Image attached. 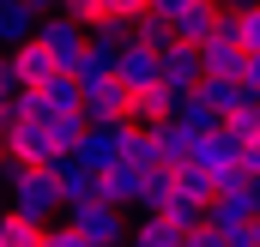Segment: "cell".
<instances>
[{
    "instance_id": "6",
    "label": "cell",
    "mask_w": 260,
    "mask_h": 247,
    "mask_svg": "<svg viewBox=\"0 0 260 247\" xmlns=\"http://www.w3.org/2000/svg\"><path fill=\"white\" fill-rule=\"evenodd\" d=\"M67 157H73V163H85V169H97V175H103V169H115V163H121V121H91Z\"/></svg>"
},
{
    "instance_id": "5",
    "label": "cell",
    "mask_w": 260,
    "mask_h": 247,
    "mask_svg": "<svg viewBox=\"0 0 260 247\" xmlns=\"http://www.w3.org/2000/svg\"><path fill=\"white\" fill-rule=\"evenodd\" d=\"M6 78H12V91H43L49 78H61V61L30 36V43H18V49H6Z\"/></svg>"
},
{
    "instance_id": "1",
    "label": "cell",
    "mask_w": 260,
    "mask_h": 247,
    "mask_svg": "<svg viewBox=\"0 0 260 247\" xmlns=\"http://www.w3.org/2000/svg\"><path fill=\"white\" fill-rule=\"evenodd\" d=\"M0 175L12 187V205H6V211H24V217H37V223H55V211H67L55 169H18V163H6Z\"/></svg>"
},
{
    "instance_id": "40",
    "label": "cell",
    "mask_w": 260,
    "mask_h": 247,
    "mask_svg": "<svg viewBox=\"0 0 260 247\" xmlns=\"http://www.w3.org/2000/svg\"><path fill=\"white\" fill-rule=\"evenodd\" d=\"M0 66H6V49H0Z\"/></svg>"
},
{
    "instance_id": "21",
    "label": "cell",
    "mask_w": 260,
    "mask_h": 247,
    "mask_svg": "<svg viewBox=\"0 0 260 247\" xmlns=\"http://www.w3.org/2000/svg\"><path fill=\"white\" fill-rule=\"evenodd\" d=\"M170 121H182L188 133H194V139H206V133H218V127H224V115H218V109H206V103H200V91H182Z\"/></svg>"
},
{
    "instance_id": "20",
    "label": "cell",
    "mask_w": 260,
    "mask_h": 247,
    "mask_svg": "<svg viewBox=\"0 0 260 247\" xmlns=\"http://www.w3.org/2000/svg\"><path fill=\"white\" fill-rule=\"evenodd\" d=\"M236 151H242V139H236L230 127H218V133H206V139L194 145V163H206V169L224 175V169H236Z\"/></svg>"
},
{
    "instance_id": "4",
    "label": "cell",
    "mask_w": 260,
    "mask_h": 247,
    "mask_svg": "<svg viewBox=\"0 0 260 247\" xmlns=\"http://www.w3.org/2000/svg\"><path fill=\"white\" fill-rule=\"evenodd\" d=\"M260 223V181H236L212 199V229L218 235H236V229H254Z\"/></svg>"
},
{
    "instance_id": "16",
    "label": "cell",
    "mask_w": 260,
    "mask_h": 247,
    "mask_svg": "<svg viewBox=\"0 0 260 247\" xmlns=\"http://www.w3.org/2000/svg\"><path fill=\"white\" fill-rule=\"evenodd\" d=\"M151 133H157V163H164V169L194 163V145H200V139H194L182 121H164V127H151Z\"/></svg>"
},
{
    "instance_id": "31",
    "label": "cell",
    "mask_w": 260,
    "mask_h": 247,
    "mask_svg": "<svg viewBox=\"0 0 260 247\" xmlns=\"http://www.w3.org/2000/svg\"><path fill=\"white\" fill-rule=\"evenodd\" d=\"M61 12L73 18V24H85V30H91V24H103V18H109V0H61Z\"/></svg>"
},
{
    "instance_id": "10",
    "label": "cell",
    "mask_w": 260,
    "mask_h": 247,
    "mask_svg": "<svg viewBox=\"0 0 260 247\" xmlns=\"http://www.w3.org/2000/svg\"><path fill=\"white\" fill-rule=\"evenodd\" d=\"M55 181H61V205H67V211H79V205L103 199V175H97V169H85V163H73V157L55 163Z\"/></svg>"
},
{
    "instance_id": "11",
    "label": "cell",
    "mask_w": 260,
    "mask_h": 247,
    "mask_svg": "<svg viewBox=\"0 0 260 247\" xmlns=\"http://www.w3.org/2000/svg\"><path fill=\"white\" fill-rule=\"evenodd\" d=\"M170 24H176V43H194V49H200L206 36H218V24H224V6H218V0H188V6H182Z\"/></svg>"
},
{
    "instance_id": "29",
    "label": "cell",
    "mask_w": 260,
    "mask_h": 247,
    "mask_svg": "<svg viewBox=\"0 0 260 247\" xmlns=\"http://www.w3.org/2000/svg\"><path fill=\"white\" fill-rule=\"evenodd\" d=\"M176 187L212 205V199H218V169H206V163H182V169H176Z\"/></svg>"
},
{
    "instance_id": "37",
    "label": "cell",
    "mask_w": 260,
    "mask_h": 247,
    "mask_svg": "<svg viewBox=\"0 0 260 247\" xmlns=\"http://www.w3.org/2000/svg\"><path fill=\"white\" fill-rule=\"evenodd\" d=\"M224 247H260V229H236V235H224Z\"/></svg>"
},
{
    "instance_id": "13",
    "label": "cell",
    "mask_w": 260,
    "mask_h": 247,
    "mask_svg": "<svg viewBox=\"0 0 260 247\" xmlns=\"http://www.w3.org/2000/svg\"><path fill=\"white\" fill-rule=\"evenodd\" d=\"M115 78H121L127 91L157 85V78H164V55H157V49H145V43H127V49H121V61H115Z\"/></svg>"
},
{
    "instance_id": "14",
    "label": "cell",
    "mask_w": 260,
    "mask_h": 247,
    "mask_svg": "<svg viewBox=\"0 0 260 247\" xmlns=\"http://www.w3.org/2000/svg\"><path fill=\"white\" fill-rule=\"evenodd\" d=\"M200 61H206V78H242V61H248V55H242V43H236V36H224V30H218V36H206V43H200Z\"/></svg>"
},
{
    "instance_id": "33",
    "label": "cell",
    "mask_w": 260,
    "mask_h": 247,
    "mask_svg": "<svg viewBox=\"0 0 260 247\" xmlns=\"http://www.w3.org/2000/svg\"><path fill=\"white\" fill-rule=\"evenodd\" d=\"M43 247H91L73 223H49V235H43Z\"/></svg>"
},
{
    "instance_id": "15",
    "label": "cell",
    "mask_w": 260,
    "mask_h": 247,
    "mask_svg": "<svg viewBox=\"0 0 260 247\" xmlns=\"http://www.w3.org/2000/svg\"><path fill=\"white\" fill-rule=\"evenodd\" d=\"M200 103H206V109H218V115L230 121L236 109H248V103H254V91H248L242 78H200Z\"/></svg>"
},
{
    "instance_id": "17",
    "label": "cell",
    "mask_w": 260,
    "mask_h": 247,
    "mask_svg": "<svg viewBox=\"0 0 260 247\" xmlns=\"http://www.w3.org/2000/svg\"><path fill=\"white\" fill-rule=\"evenodd\" d=\"M218 30L236 36L242 55H260V0H248V6H224V24H218Z\"/></svg>"
},
{
    "instance_id": "27",
    "label": "cell",
    "mask_w": 260,
    "mask_h": 247,
    "mask_svg": "<svg viewBox=\"0 0 260 247\" xmlns=\"http://www.w3.org/2000/svg\"><path fill=\"white\" fill-rule=\"evenodd\" d=\"M43 97H49V115H85V91H79V78H73V72L49 78V85H43Z\"/></svg>"
},
{
    "instance_id": "35",
    "label": "cell",
    "mask_w": 260,
    "mask_h": 247,
    "mask_svg": "<svg viewBox=\"0 0 260 247\" xmlns=\"http://www.w3.org/2000/svg\"><path fill=\"white\" fill-rule=\"evenodd\" d=\"M182 247H224V235L206 223V229H188V235H182Z\"/></svg>"
},
{
    "instance_id": "8",
    "label": "cell",
    "mask_w": 260,
    "mask_h": 247,
    "mask_svg": "<svg viewBox=\"0 0 260 247\" xmlns=\"http://www.w3.org/2000/svg\"><path fill=\"white\" fill-rule=\"evenodd\" d=\"M176 97H182V91H170L164 78H157V85H139V91H127V121L133 127H164L176 115Z\"/></svg>"
},
{
    "instance_id": "39",
    "label": "cell",
    "mask_w": 260,
    "mask_h": 247,
    "mask_svg": "<svg viewBox=\"0 0 260 247\" xmlns=\"http://www.w3.org/2000/svg\"><path fill=\"white\" fill-rule=\"evenodd\" d=\"M218 6H248V0H218Z\"/></svg>"
},
{
    "instance_id": "12",
    "label": "cell",
    "mask_w": 260,
    "mask_h": 247,
    "mask_svg": "<svg viewBox=\"0 0 260 247\" xmlns=\"http://www.w3.org/2000/svg\"><path fill=\"white\" fill-rule=\"evenodd\" d=\"M200 78H206L200 49L194 43H170V49H164V85H170V91H200Z\"/></svg>"
},
{
    "instance_id": "18",
    "label": "cell",
    "mask_w": 260,
    "mask_h": 247,
    "mask_svg": "<svg viewBox=\"0 0 260 247\" xmlns=\"http://www.w3.org/2000/svg\"><path fill=\"white\" fill-rule=\"evenodd\" d=\"M127 247H182V229L164 211H139V223L127 229Z\"/></svg>"
},
{
    "instance_id": "41",
    "label": "cell",
    "mask_w": 260,
    "mask_h": 247,
    "mask_svg": "<svg viewBox=\"0 0 260 247\" xmlns=\"http://www.w3.org/2000/svg\"><path fill=\"white\" fill-rule=\"evenodd\" d=\"M254 229H260V223H254Z\"/></svg>"
},
{
    "instance_id": "7",
    "label": "cell",
    "mask_w": 260,
    "mask_h": 247,
    "mask_svg": "<svg viewBox=\"0 0 260 247\" xmlns=\"http://www.w3.org/2000/svg\"><path fill=\"white\" fill-rule=\"evenodd\" d=\"M37 43L61 61V72H73L79 55H85V24H73L67 12H55V18H43V24H37Z\"/></svg>"
},
{
    "instance_id": "30",
    "label": "cell",
    "mask_w": 260,
    "mask_h": 247,
    "mask_svg": "<svg viewBox=\"0 0 260 247\" xmlns=\"http://www.w3.org/2000/svg\"><path fill=\"white\" fill-rule=\"evenodd\" d=\"M0 115H6V121H43V115H49V97H43V91H12V97L0 103Z\"/></svg>"
},
{
    "instance_id": "38",
    "label": "cell",
    "mask_w": 260,
    "mask_h": 247,
    "mask_svg": "<svg viewBox=\"0 0 260 247\" xmlns=\"http://www.w3.org/2000/svg\"><path fill=\"white\" fill-rule=\"evenodd\" d=\"M6 133H12V121H6V115H0V169H6V163H12V151H6Z\"/></svg>"
},
{
    "instance_id": "36",
    "label": "cell",
    "mask_w": 260,
    "mask_h": 247,
    "mask_svg": "<svg viewBox=\"0 0 260 247\" xmlns=\"http://www.w3.org/2000/svg\"><path fill=\"white\" fill-rule=\"evenodd\" d=\"M242 85L260 97V55H248V61H242Z\"/></svg>"
},
{
    "instance_id": "24",
    "label": "cell",
    "mask_w": 260,
    "mask_h": 247,
    "mask_svg": "<svg viewBox=\"0 0 260 247\" xmlns=\"http://www.w3.org/2000/svg\"><path fill=\"white\" fill-rule=\"evenodd\" d=\"M121 163H133V169H151V163H157V133H151V127L121 121Z\"/></svg>"
},
{
    "instance_id": "32",
    "label": "cell",
    "mask_w": 260,
    "mask_h": 247,
    "mask_svg": "<svg viewBox=\"0 0 260 247\" xmlns=\"http://www.w3.org/2000/svg\"><path fill=\"white\" fill-rule=\"evenodd\" d=\"M236 169H242L248 181H260V133H248V139H242V151H236Z\"/></svg>"
},
{
    "instance_id": "3",
    "label": "cell",
    "mask_w": 260,
    "mask_h": 247,
    "mask_svg": "<svg viewBox=\"0 0 260 247\" xmlns=\"http://www.w3.org/2000/svg\"><path fill=\"white\" fill-rule=\"evenodd\" d=\"M67 223L85 235L91 247H121L127 241V217H121V205H109V199H91V205H79V211H67Z\"/></svg>"
},
{
    "instance_id": "25",
    "label": "cell",
    "mask_w": 260,
    "mask_h": 247,
    "mask_svg": "<svg viewBox=\"0 0 260 247\" xmlns=\"http://www.w3.org/2000/svg\"><path fill=\"white\" fill-rule=\"evenodd\" d=\"M139 175H145V169H133V163L103 169V199H109V205H121V211H127V205H139Z\"/></svg>"
},
{
    "instance_id": "2",
    "label": "cell",
    "mask_w": 260,
    "mask_h": 247,
    "mask_svg": "<svg viewBox=\"0 0 260 247\" xmlns=\"http://www.w3.org/2000/svg\"><path fill=\"white\" fill-rule=\"evenodd\" d=\"M6 151H12V163H18V169H55V163L67 157L61 139H55V115H43V121H12Z\"/></svg>"
},
{
    "instance_id": "19",
    "label": "cell",
    "mask_w": 260,
    "mask_h": 247,
    "mask_svg": "<svg viewBox=\"0 0 260 247\" xmlns=\"http://www.w3.org/2000/svg\"><path fill=\"white\" fill-rule=\"evenodd\" d=\"M37 12L24 6V0H0V49H18V43H30L37 36Z\"/></svg>"
},
{
    "instance_id": "26",
    "label": "cell",
    "mask_w": 260,
    "mask_h": 247,
    "mask_svg": "<svg viewBox=\"0 0 260 247\" xmlns=\"http://www.w3.org/2000/svg\"><path fill=\"white\" fill-rule=\"evenodd\" d=\"M164 217H170V223H176V229L188 235V229H206V223H212V205H206V199H194V193H182V187H176V199L164 205Z\"/></svg>"
},
{
    "instance_id": "34",
    "label": "cell",
    "mask_w": 260,
    "mask_h": 247,
    "mask_svg": "<svg viewBox=\"0 0 260 247\" xmlns=\"http://www.w3.org/2000/svg\"><path fill=\"white\" fill-rule=\"evenodd\" d=\"M139 12H151V0H109V18H121V24H133Z\"/></svg>"
},
{
    "instance_id": "22",
    "label": "cell",
    "mask_w": 260,
    "mask_h": 247,
    "mask_svg": "<svg viewBox=\"0 0 260 247\" xmlns=\"http://www.w3.org/2000/svg\"><path fill=\"white\" fill-rule=\"evenodd\" d=\"M170 199H176V169L151 163V169L139 175V205H133V211H164Z\"/></svg>"
},
{
    "instance_id": "28",
    "label": "cell",
    "mask_w": 260,
    "mask_h": 247,
    "mask_svg": "<svg viewBox=\"0 0 260 247\" xmlns=\"http://www.w3.org/2000/svg\"><path fill=\"white\" fill-rule=\"evenodd\" d=\"M127 30H133V43H145V49H157V55H164V49L176 43V24H170L164 12H139Z\"/></svg>"
},
{
    "instance_id": "9",
    "label": "cell",
    "mask_w": 260,
    "mask_h": 247,
    "mask_svg": "<svg viewBox=\"0 0 260 247\" xmlns=\"http://www.w3.org/2000/svg\"><path fill=\"white\" fill-rule=\"evenodd\" d=\"M85 121H127V85L109 72V78H85Z\"/></svg>"
},
{
    "instance_id": "23",
    "label": "cell",
    "mask_w": 260,
    "mask_h": 247,
    "mask_svg": "<svg viewBox=\"0 0 260 247\" xmlns=\"http://www.w3.org/2000/svg\"><path fill=\"white\" fill-rule=\"evenodd\" d=\"M49 223L24 217V211H0V247H43Z\"/></svg>"
}]
</instances>
